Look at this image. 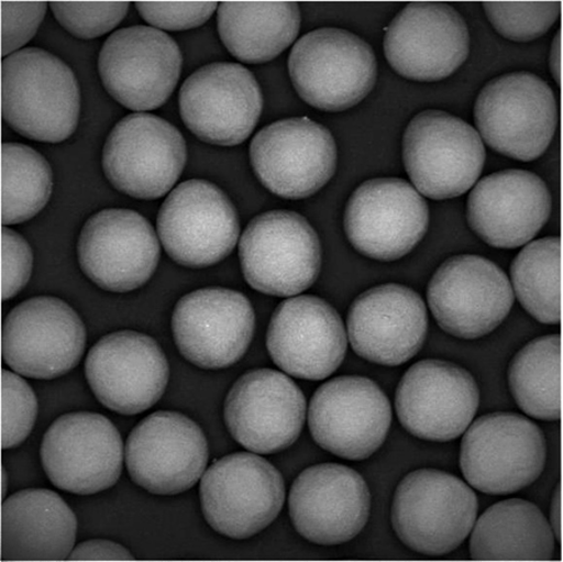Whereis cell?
Instances as JSON below:
<instances>
[{"mask_svg":"<svg viewBox=\"0 0 563 562\" xmlns=\"http://www.w3.org/2000/svg\"><path fill=\"white\" fill-rule=\"evenodd\" d=\"M69 560L73 561H123L133 560L129 550L118 543L106 540H92L80 543L73 549Z\"/></svg>","mask_w":563,"mask_h":562,"instance_id":"42","label":"cell"},{"mask_svg":"<svg viewBox=\"0 0 563 562\" xmlns=\"http://www.w3.org/2000/svg\"><path fill=\"white\" fill-rule=\"evenodd\" d=\"M483 139L474 126L443 111H423L404 135V162L420 195L442 201L466 194L485 166Z\"/></svg>","mask_w":563,"mask_h":562,"instance_id":"5","label":"cell"},{"mask_svg":"<svg viewBox=\"0 0 563 562\" xmlns=\"http://www.w3.org/2000/svg\"><path fill=\"white\" fill-rule=\"evenodd\" d=\"M86 342L84 321L57 297L31 298L13 308L3 323V360L24 377L52 379L68 374L84 356Z\"/></svg>","mask_w":563,"mask_h":562,"instance_id":"10","label":"cell"},{"mask_svg":"<svg viewBox=\"0 0 563 562\" xmlns=\"http://www.w3.org/2000/svg\"><path fill=\"white\" fill-rule=\"evenodd\" d=\"M479 137L505 156L538 159L555 135L559 108L551 87L538 76L517 71L489 80L475 106Z\"/></svg>","mask_w":563,"mask_h":562,"instance_id":"4","label":"cell"},{"mask_svg":"<svg viewBox=\"0 0 563 562\" xmlns=\"http://www.w3.org/2000/svg\"><path fill=\"white\" fill-rule=\"evenodd\" d=\"M250 156L261 184L288 199L317 194L338 167V147L331 132L306 117L265 126L253 139Z\"/></svg>","mask_w":563,"mask_h":562,"instance_id":"15","label":"cell"},{"mask_svg":"<svg viewBox=\"0 0 563 562\" xmlns=\"http://www.w3.org/2000/svg\"><path fill=\"white\" fill-rule=\"evenodd\" d=\"M550 213L547 184L522 169L501 170L481 179L467 202L472 231L497 249L529 243L547 224Z\"/></svg>","mask_w":563,"mask_h":562,"instance_id":"29","label":"cell"},{"mask_svg":"<svg viewBox=\"0 0 563 562\" xmlns=\"http://www.w3.org/2000/svg\"><path fill=\"white\" fill-rule=\"evenodd\" d=\"M218 3H135L144 21L166 31H187L205 24Z\"/></svg>","mask_w":563,"mask_h":562,"instance_id":"40","label":"cell"},{"mask_svg":"<svg viewBox=\"0 0 563 562\" xmlns=\"http://www.w3.org/2000/svg\"><path fill=\"white\" fill-rule=\"evenodd\" d=\"M427 298L440 328L463 340L494 332L514 306V289L493 261L461 255L435 272Z\"/></svg>","mask_w":563,"mask_h":562,"instance_id":"14","label":"cell"},{"mask_svg":"<svg viewBox=\"0 0 563 562\" xmlns=\"http://www.w3.org/2000/svg\"><path fill=\"white\" fill-rule=\"evenodd\" d=\"M551 529L553 535H555V539L561 541V494H560V485L556 488L555 495L552 498L551 505Z\"/></svg>","mask_w":563,"mask_h":562,"instance_id":"43","label":"cell"},{"mask_svg":"<svg viewBox=\"0 0 563 562\" xmlns=\"http://www.w3.org/2000/svg\"><path fill=\"white\" fill-rule=\"evenodd\" d=\"M301 12L295 2L222 3L218 31L233 57L258 65L275 59L297 38Z\"/></svg>","mask_w":563,"mask_h":562,"instance_id":"32","label":"cell"},{"mask_svg":"<svg viewBox=\"0 0 563 562\" xmlns=\"http://www.w3.org/2000/svg\"><path fill=\"white\" fill-rule=\"evenodd\" d=\"M429 316L413 289L388 284L368 289L350 308L349 340L358 356L377 365L406 364L423 346Z\"/></svg>","mask_w":563,"mask_h":562,"instance_id":"28","label":"cell"},{"mask_svg":"<svg viewBox=\"0 0 563 562\" xmlns=\"http://www.w3.org/2000/svg\"><path fill=\"white\" fill-rule=\"evenodd\" d=\"M267 349L288 375L321 381L342 365L347 333L329 302L316 296H297L282 302L272 316Z\"/></svg>","mask_w":563,"mask_h":562,"instance_id":"27","label":"cell"},{"mask_svg":"<svg viewBox=\"0 0 563 562\" xmlns=\"http://www.w3.org/2000/svg\"><path fill=\"white\" fill-rule=\"evenodd\" d=\"M484 8L496 31L514 42L540 38L555 24L561 13V2H488Z\"/></svg>","mask_w":563,"mask_h":562,"instance_id":"36","label":"cell"},{"mask_svg":"<svg viewBox=\"0 0 563 562\" xmlns=\"http://www.w3.org/2000/svg\"><path fill=\"white\" fill-rule=\"evenodd\" d=\"M508 381L520 409L538 420L561 417V337L536 339L517 353Z\"/></svg>","mask_w":563,"mask_h":562,"instance_id":"33","label":"cell"},{"mask_svg":"<svg viewBox=\"0 0 563 562\" xmlns=\"http://www.w3.org/2000/svg\"><path fill=\"white\" fill-rule=\"evenodd\" d=\"M547 455V440L538 425L521 415L497 412L468 426L460 465L466 482L478 492L508 495L541 476Z\"/></svg>","mask_w":563,"mask_h":562,"instance_id":"6","label":"cell"},{"mask_svg":"<svg viewBox=\"0 0 563 562\" xmlns=\"http://www.w3.org/2000/svg\"><path fill=\"white\" fill-rule=\"evenodd\" d=\"M243 276L256 291L290 297L310 288L320 275L322 250L301 214L271 211L252 220L240 242Z\"/></svg>","mask_w":563,"mask_h":562,"instance_id":"7","label":"cell"},{"mask_svg":"<svg viewBox=\"0 0 563 562\" xmlns=\"http://www.w3.org/2000/svg\"><path fill=\"white\" fill-rule=\"evenodd\" d=\"M159 256V241L152 224L131 210L98 212L79 235L80 268L109 293H130L147 284Z\"/></svg>","mask_w":563,"mask_h":562,"instance_id":"21","label":"cell"},{"mask_svg":"<svg viewBox=\"0 0 563 562\" xmlns=\"http://www.w3.org/2000/svg\"><path fill=\"white\" fill-rule=\"evenodd\" d=\"M157 229L168 256L190 268L213 266L240 238L238 211L221 188L202 179L180 184L161 207Z\"/></svg>","mask_w":563,"mask_h":562,"instance_id":"11","label":"cell"},{"mask_svg":"<svg viewBox=\"0 0 563 562\" xmlns=\"http://www.w3.org/2000/svg\"><path fill=\"white\" fill-rule=\"evenodd\" d=\"M477 497L472 488L444 471L422 469L398 485L393 526L406 547L423 555L450 554L466 540L476 522Z\"/></svg>","mask_w":563,"mask_h":562,"instance_id":"2","label":"cell"},{"mask_svg":"<svg viewBox=\"0 0 563 562\" xmlns=\"http://www.w3.org/2000/svg\"><path fill=\"white\" fill-rule=\"evenodd\" d=\"M471 558L483 561H548L555 535L539 507L521 498L495 504L472 528Z\"/></svg>","mask_w":563,"mask_h":562,"instance_id":"31","label":"cell"},{"mask_svg":"<svg viewBox=\"0 0 563 562\" xmlns=\"http://www.w3.org/2000/svg\"><path fill=\"white\" fill-rule=\"evenodd\" d=\"M289 76L307 104L325 112L357 106L374 89L377 60L371 45L349 31L321 29L303 35L289 54Z\"/></svg>","mask_w":563,"mask_h":562,"instance_id":"3","label":"cell"},{"mask_svg":"<svg viewBox=\"0 0 563 562\" xmlns=\"http://www.w3.org/2000/svg\"><path fill=\"white\" fill-rule=\"evenodd\" d=\"M306 398L292 379L278 371H249L233 385L224 404L232 438L261 455L284 451L301 434Z\"/></svg>","mask_w":563,"mask_h":562,"instance_id":"22","label":"cell"},{"mask_svg":"<svg viewBox=\"0 0 563 562\" xmlns=\"http://www.w3.org/2000/svg\"><path fill=\"white\" fill-rule=\"evenodd\" d=\"M187 129L217 146H238L260 121L263 97L258 81L235 63H213L195 71L179 93Z\"/></svg>","mask_w":563,"mask_h":562,"instance_id":"18","label":"cell"},{"mask_svg":"<svg viewBox=\"0 0 563 562\" xmlns=\"http://www.w3.org/2000/svg\"><path fill=\"white\" fill-rule=\"evenodd\" d=\"M88 384L98 401L121 415H139L165 394L169 366L156 340L135 331L107 334L89 351Z\"/></svg>","mask_w":563,"mask_h":562,"instance_id":"20","label":"cell"},{"mask_svg":"<svg viewBox=\"0 0 563 562\" xmlns=\"http://www.w3.org/2000/svg\"><path fill=\"white\" fill-rule=\"evenodd\" d=\"M53 174L47 159L21 143L2 146V223L33 219L48 203Z\"/></svg>","mask_w":563,"mask_h":562,"instance_id":"35","label":"cell"},{"mask_svg":"<svg viewBox=\"0 0 563 562\" xmlns=\"http://www.w3.org/2000/svg\"><path fill=\"white\" fill-rule=\"evenodd\" d=\"M514 293L536 320H561V241L547 238L528 244L511 266Z\"/></svg>","mask_w":563,"mask_h":562,"instance_id":"34","label":"cell"},{"mask_svg":"<svg viewBox=\"0 0 563 562\" xmlns=\"http://www.w3.org/2000/svg\"><path fill=\"white\" fill-rule=\"evenodd\" d=\"M130 7L126 2L51 3L52 11L63 29L81 40L98 38L114 30L124 20Z\"/></svg>","mask_w":563,"mask_h":562,"instance_id":"38","label":"cell"},{"mask_svg":"<svg viewBox=\"0 0 563 562\" xmlns=\"http://www.w3.org/2000/svg\"><path fill=\"white\" fill-rule=\"evenodd\" d=\"M393 410L374 381L342 376L317 389L308 410V423L318 447L333 455L366 460L384 445Z\"/></svg>","mask_w":563,"mask_h":562,"instance_id":"16","label":"cell"},{"mask_svg":"<svg viewBox=\"0 0 563 562\" xmlns=\"http://www.w3.org/2000/svg\"><path fill=\"white\" fill-rule=\"evenodd\" d=\"M181 53L174 38L153 26L114 32L99 53L98 69L107 92L131 111L157 110L177 87Z\"/></svg>","mask_w":563,"mask_h":562,"instance_id":"12","label":"cell"},{"mask_svg":"<svg viewBox=\"0 0 563 562\" xmlns=\"http://www.w3.org/2000/svg\"><path fill=\"white\" fill-rule=\"evenodd\" d=\"M123 456L120 431L106 416L92 412L60 416L45 432L41 449L52 484L76 495H95L114 486Z\"/></svg>","mask_w":563,"mask_h":562,"instance_id":"13","label":"cell"},{"mask_svg":"<svg viewBox=\"0 0 563 562\" xmlns=\"http://www.w3.org/2000/svg\"><path fill=\"white\" fill-rule=\"evenodd\" d=\"M2 477H3V488H2V497L4 498L5 494H7V485H8V480H7V473H5V470L3 469L2 470Z\"/></svg>","mask_w":563,"mask_h":562,"instance_id":"45","label":"cell"},{"mask_svg":"<svg viewBox=\"0 0 563 562\" xmlns=\"http://www.w3.org/2000/svg\"><path fill=\"white\" fill-rule=\"evenodd\" d=\"M124 453L135 484L154 495H178L203 476L208 443L202 429L187 416L159 411L135 426Z\"/></svg>","mask_w":563,"mask_h":562,"instance_id":"19","label":"cell"},{"mask_svg":"<svg viewBox=\"0 0 563 562\" xmlns=\"http://www.w3.org/2000/svg\"><path fill=\"white\" fill-rule=\"evenodd\" d=\"M470 53V32L455 8L443 3H412L390 22L385 54L398 75L419 81L450 77Z\"/></svg>","mask_w":563,"mask_h":562,"instance_id":"25","label":"cell"},{"mask_svg":"<svg viewBox=\"0 0 563 562\" xmlns=\"http://www.w3.org/2000/svg\"><path fill=\"white\" fill-rule=\"evenodd\" d=\"M2 114L25 139L45 143L68 140L80 114L75 74L47 51H18L2 62Z\"/></svg>","mask_w":563,"mask_h":562,"instance_id":"1","label":"cell"},{"mask_svg":"<svg viewBox=\"0 0 563 562\" xmlns=\"http://www.w3.org/2000/svg\"><path fill=\"white\" fill-rule=\"evenodd\" d=\"M33 252L22 235L8 227L2 230V300L8 301L21 293L32 275Z\"/></svg>","mask_w":563,"mask_h":562,"instance_id":"41","label":"cell"},{"mask_svg":"<svg viewBox=\"0 0 563 562\" xmlns=\"http://www.w3.org/2000/svg\"><path fill=\"white\" fill-rule=\"evenodd\" d=\"M249 298L233 289L212 287L190 293L178 301L172 329L177 348L198 367H230L247 352L254 332Z\"/></svg>","mask_w":563,"mask_h":562,"instance_id":"24","label":"cell"},{"mask_svg":"<svg viewBox=\"0 0 563 562\" xmlns=\"http://www.w3.org/2000/svg\"><path fill=\"white\" fill-rule=\"evenodd\" d=\"M38 415L32 387L12 371L2 370V449L20 447L30 437Z\"/></svg>","mask_w":563,"mask_h":562,"instance_id":"37","label":"cell"},{"mask_svg":"<svg viewBox=\"0 0 563 562\" xmlns=\"http://www.w3.org/2000/svg\"><path fill=\"white\" fill-rule=\"evenodd\" d=\"M208 525L218 533L244 540L268 528L285 504L278 470L254 453L240 452L214 462L201 483Z\"/></svg>","mask_w":563,"mask_h":562,"instance_id":"8","label":"cell"},{"mask_svg":"<svg viewBox=\"0 0 563 562\" xmlns=\"http://www.w3.org/2000/svg\"><path fill=\"white\" fill-rule=\"evenodd\" d=\"M48 3L2 2V56L4 58L21 51L38 31Z\"/></svg>","mask_w":563,"mask_h":562,"instance_id":"39","label":"cell"},{"mask_svg":"<svg viewBox=\"0 0 563 562\" xmlns=\"http://www.w3.org/2000/svg\"><path fill=\"white\" fill-rule=\"evenodd\" d=\"M479 392L467 370L449 361L417 362L399 383L396 411L413 437L448 442L468 429L477 412Z\"/></svg>","mask_w":563,"mask_h":562,"instance_id":"23","label":"cell"},{"mask_svg":"<svg viewBox=\"0 0 563 562\" xmlns=\"http://www.w3.org/2000/svg\"><path fill=\"white\" fill-rule=\"evenodd\" d=\"M429 221V206L415 187L404 179L377 178L354 190L344 231L362 255L396 261L420 243Z\"/></svg>","mask_w":563,"mask_h":562,"instance_id":"17","label":"cell"},{"mask_svg":"<svg viewBox=\"0 0 563 562\" xmlns=\"http://www.w3.org/2000/svg\"><path fill=\"white\" fill-rule=\"evenodd\" d=\"M77 539L75 513L47 488H30L2 505L3 561H62L69 559Z\"/></svg>","mask_w":563,"mask_h":562,"instance_id":"30","label":"cell"},{"mask_svg":"<svg viewBox=\"0 0 563 562\" xmlns=\"http://www.w3.org/2000/svg\"><path fill=\"white\" fill-rule=\"evenodd\" d=\"M288 504L290 519L301 537L317 546L333 547L351 541L365 529L371 494L356 471L321 464L296 478Z\"/></svg>","mask_w":563,"mask_h":562,"instance_id":"26","label":"cell"},{"mask_svg":"<svg viewBox=\"0 0 563 562\" xmlns=\"http://www.w3.org/2000/svg\"><path fill=\"white\" fill-rule=\"evenodd\" d=\"M550 69L553 78L558 85H560L561 79V33L560 31L556 34L555 40H553L551 47V56H550Z\"/></svg>","mask_w":563,"mask_h":562,"instance_id":"44","label":"cell"},{"mask_svg":"<svg viewBox=\"0 0 563 562\" xmlns=\"http://www.w3.org/2000/svg\"><path fill=\"white\" fill-rule=\"evenodd\" d=\"M184 135L163 118L133 113L118 122L103 150V169L124 195L157 199L177 184L186 166Z\"/></svg>","mask_w":563,"mask_h":562,"instance_id":"9","label":"cell"}]
</instances>
